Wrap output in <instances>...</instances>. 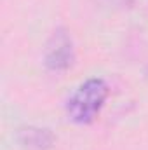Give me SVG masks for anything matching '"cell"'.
<instances>
[{
	"mask_svg": "<svg viewBox=\"0 0 148 150\" xmlns=\"http://www.w3.org/2000/svg\"><path fill=\"white\" fill-rule=\"evenodd\" d=\"M108 98V86L103 79L85 80L68 100V117L77 124H91Z\"/></svg>",
	"mask_w": 148,
	"mask_h": 150,
	"instance_id": "obj_1",
	"label": "cell"
},
{
	"mask_svg": "<svg viewBox=\"0 0 148 150\" xmlns=\"http://www.w3.org/2000/svg\"><path fill=\"white\" fill-rule=\"evenodd\" d=\"M75 52L72 38L65 30H58L52 33L51 40L47 42L45 49V65L51 70H66L73 63Z\"/></svg>",
	"mask_w": 148,
	"mask_h": 150,
	"instance_id": "obj_2",
	"label": "cell"
},
{
	"mask_svg": "<svg viewBox=\"0 0 148 150\" xmlns=\"http://www.w3.org/2000/svg\"><path fill=\"white\" fill-rule=\"evenodd\" d=\"M19 143L30 150H45L52 147L54 136L49 129L42 127H26L19 131Z\"/></svg>",
	"mask_w": 148,
	"mask_h": 150,
	"instance_id": "obj_3",
	"label": "cell"
}]
</instances>
